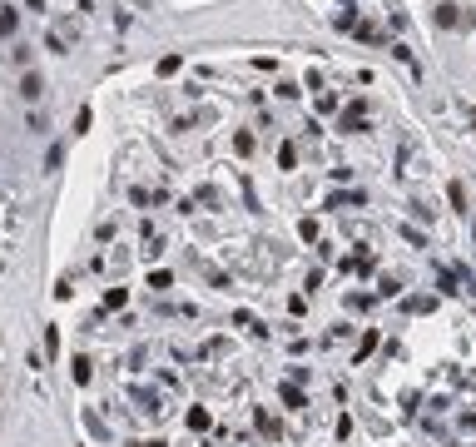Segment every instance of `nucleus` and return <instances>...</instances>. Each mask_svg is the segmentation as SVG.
<instances>
[{
    "label": "nucleus",
    "instance_id": "obj_1",
    "mask_svg": "<svg viewBox=\"0 0 476 447\" xmlns=\"http://www.w3.org/2000/svg\"><path fill=\"white\" fill-rule=\"evenodd\" d=\"M472 20L476 15H467L457 0H437V5H432V25H437V30H462V25H472Z\"/></svg>",
    "mask_w": 476,
    "mask_h": 447
},
{
    "label": "nucleus",
    "instance_id": "obj_2",
    "mask_svg": "<svg viewBox=\"0 0 476 447\" xmlns=\"http://www.w3.org/2000/svg\"><path fill=\"white\" fill-rule=\"evenodd\" d=\"M15 90H20V100H30V105H35V100L45 95V75H40V70H25Z\"/></svg>",
    "mask_w": 476,
    "mask_h": 447
},
{
    "label": "nucleus",
    "instance_id": "obj_3",
    "mask_svg": "<svg viewBox=\"0 0 476 447\" xmlns=\"http://www.w3.org/2000/svg\"><path fill=\"white\" fill-rule=\"evenodd\" d=\"M70 378H75V388H90V378H95V363H90L85 353H75V363H70Z\"/></svg>",
    "mask_w": 476,
    "mask_h": 447
},
{
    "label": "nucleus",
    "instance_id": "obj_4",
    "mask_svg": "<svg viewBox=\"0 0 476 447\" xmlns=\"http://www.w3.org/2000/svg\"><path fill=\"white\" fill-rule=\"evenodd\" d=\"M15 30H20V10L0 5V40H15Z\"/></svg>",
    "mask_w": 476,
    "mask_h": 447
},
{
    "label": "nucleus",
    "instance_id": "obj_5",
    "mask_svg": "<svg viewBox=\"0 0 476 447\" xmlns=\"http://www.w3.org/2000/svg\"><path fill=\"white\" fill-rule=\"evenodd\" d=\"M253 428H258L263 438H283V428H278V423H273V418H268L263 408H253Z\"/></svg>",
    "mask_w": 476,
    "mask_h": 447
},
{
    "label": "nucleus",
    "instance_id": "obj_6",
    "mask_svg": "<svg viewBox=\"0 0 476 447\" xmlns=\"http://www.w3.org/2000/svg\"><path fill=\"white\" fill-rule=\"evenodd\" d=\"M184 423H189V433H208V423H213V418H208L203 408H189V418H184Z\"/></svg>",
    "mask_w": 476,
    "mask_h": 447
},
{
    "label": "nucleus",
    "instance_id": "obj_7",
    "mask_svg": "<svg viewBox=\"0 0 476 447\" xmlns=\"http://www.w3.org/2000/svg\"><path fill=\"white\" fill-rule=\"evenodd\" d=\"M447 199H452V209H467V184L452 179V184H447Z\"/></svg>",
    "mask_w": 476,
    "mask_h": 447
},
{
    "label": "nucleus",
    "instance_id": "obj_8",
    "mask_svg": "<svg viewBox=\"0 0 476 447\" xmlns=\"http://www.w3.org/2000/svg\"><path fill=\"white\" fill-rule=\"evenodd\" d=\"M233 154H243V159L253 154V134H248V129H238V134H233Z\"/></svg>",
    "mask_w": 476,
    "mask_h": 447
},
{
    "label": "nucleus",
    "instance_id": "obj_9",
    "mask_svg": "<svg viewBox=\"0 0 476 447\" xmlns=\"http://www.w3.org/2000/svg\"><path fill=\"white\" fill-rule=\"evenodd\" d=\"M283 403H288V408H308V398H303V388H293V383H288V388H283Z\"/></svg>",
    "mask_w": 476,
    "mask_h": 447
},
{
    "label": "nucleus",
    "instance_id": "obj_10",
    "mask_svg": "<svg viewBox=\"0 0 476 447\" xmlns=\"http://www.w3.org/2000/svg\"><path fill=\"white\" fill-rule=\"evenodd\" d=\"M298 164V149L293 144H278V169H293Z\"/></svg>",
    "mask_w": 476,
    "mask_h": 447
},
{
    "label": "nucleus",
    "instance_id": "obj_11",
    "mask_svg": "<svg viewBox=\"0 0 476 447\" xmlns=\"http://www.w3.org/2000/svg\"><path fill=\"white\" fill-rule=\"evenodd\" d=\"M60 164H65V149H60V144H55V149H50V154H45V174H55V169H60Z\"/></svg>",
    "mask_w": 476,
    "mask_h": 447
},
{
    "label": "nucleus",
    "instance_id": "obj_12",
    "mask_svg": "<svg viewBox=\"0 0 476 447\" xmlns=\"http://www.w3.org/2000/svg\"><path fill=\"white\" fill-rule=\"evenodd\" d=\"M124 303H129L124 288H109V293H104V308H124Z\"/></svg>",
    "mask_w": 476,
    "mask_h": 447
},
{
    "label": "nucleus",
    "instance_id": "obj_13",
    "mask_svg": "<svg viewBox=\"0 0 476 447\" xmlns=\"http://www.w3.org/2000/svg\"><path fill=\"white\" fill-rule=\"evenodd\" d=\"M90 124H95V110H90V105H85V110L75 114V134H85V129H90Z\"/></svg>",
    "mask_w": 476,
    "mask_h": 447
},
{
    "label": "nucleus",
    "instance_id": "obj_14",
    "mask_svg": "<svg viewBox=\"0 0 476 447\" xmlns=\"http://www.w3.org/2000/svg\"><path fill=\"white\" fill-rule=\"evenodd\" d=\"M373 348H378V333H373V328H368V333H363V343H358V363H363V358H368V353H373Z\"/></svg>",
    "mask_w": 476,
    "mask_h": 447
},
{
    "label": "nucleus",
    "instance_id": "obj_15",
    "mask_svg": "<svg viewBox=\"0 0 476 447\" xmlns=\"http://www.w3.org/2000/svg\"><path fill=\"white\" fill-rule=\"evenodd\" d=\"M169 283H174V273H169V268H159V273H149V288H169Z\"/></svg>",
    "mask_w": 476,
    "mask_h": 447
},
{
    "label": "nucleus",
    "instance_id": "obj_16",
    "mask_svg": "<svg viewBox=\"0 0 476 447\" xmlns=\"http://www.w3.org/2000/svg\"><path fill=\"white\" fill-rule=\"evenodd\" d=\"M288 313H293V318H303V313H308V298H303V293H293V298H288Z\"/></svg>",
    "mask_w": 476,
    "mask_h": 447
},
{
    "label": "nucleus",
    "instance_id": "obj_17",
    "mask_svg": "<svg viewBox=\"0 0 476 447\" xmlns=\"http://www.w3.org/2000/svg\"><path fill=\"white\" fill-rule=\"evenodd\" d=\"M45 353H60V328H55V323L45 328Z\"/></svg>",
    "mask_w": 476,
    "mask_h": 447
},
{
    "label": "nucleus",
    "instance_id": "obj_18",
    "mask_svg": "<svg viewBox=\"0 0 476 447\" xmlns=\"http://www.w3.org/2000/svg\"><path fill=\"white\" fill-rule=\"evenodd\" d=\"M30 60H35V50H30V45H15V65H25V70H30Z\"/></svg>",
    "mask_w": 476,
    "mask_h": 447
},
{
    "label": "nucleus",
    "instance_id": "obj_19",
    "mask_svg": "<svg viewBox=\"0 0 476 447\" xmlns=\"http://www.w3.org/2000/svg\"><path fill=\"white\" fill-rule=\"evenodd\" d=\"M25 10H35V15H40V10H45V0H25Z\"/></svg>",
    "mask_w": 476,
    "mask_h": 447
}]
</instances>
